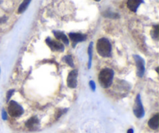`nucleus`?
I'll use <instances>...</instances> for the list:
<instances>
[{
    "instance_id": "1",
    "label": "nucleus",
    "mask_w": 159,
    "mask_h": 133,
    "mask_svg": "<svg viewBox=\"0 0 159 133\" xmlns=\"http://www.w3.org/2000/svg\"><path fill=\"white\" fill-rule=\"evenodd\" d=\"M96 49L98 53L102 57L107 58L111 55L112 52V45L110 40L105 37L99 39L96 44Z\"/></svg>"
},
{
    "instance_id": "2",
    "label": "nucleus",
    "mask_w": 159,
    "mask_h": 133,
    "mask_svg": "<svg viewBox=\"0 0 159 133\" xmlns=\"http://www.w3.org/2000/svg\"><path fill=\"white\" fill-rule=\"evenodd\" d=\"M113 76H114V73H113L111 69H103L100 72L99 76V81L100 83L101 86L104 88L110 87L112 83H113Z\"/></svg>"
},
{
    "instance_id": "3",
    "label": "nucleus",
    "mask_w": 159,
    "mask_h": 133,
    "mask_svg": "<svg viewBox=\"0 0 159 133\" xmlns=\"http://www.w3.org/2000/svg\"><path fill=\"white\" fill-rule=\"evenodd\" d=\"M8 112L10 116L13 118H17L23 115V109L18 103H16L14 101H11L9 104L8 107Z\"/></svg>"
},
{
    "instance_id": "4",
    "label": "nucleus",
    "mask_w": 159,
    "mask_h": 133,
    "mask_svg": "<svg viewBox=\"0 0 159 133\" xmlns=\"http://www.w3.org/2000/svg\"><path fill=\"white\" fill-rule=\"evenodd\" d=\"M134 114L138 118H141L144 116V110L141 102V95L138 94L135 101V105L134 107Z\"/></svg>"
},
{
    "instance_id": "5",
    "label": "nucleus",
    "mask_w": 159,
    "mask_h": 133,
    "mask_svg": "<svg viewBox=\"0 0 159 133\" xmlns=\"http://www.w3.org/2000/svg\"><path fill=\"white\" fill-rule=\"evenodd\" d=\"M46 43L52 51H64V50H65V46H64V45L61 42L57 41V40H52L50 37H48L46 39Z\"/></svg>"
},
{
    "instance_id": "6",
    "label": "nucleus",
    "mask_w": 159,
    "mask_h": 133,
    "mask_svg": "<svg viewBox=\"0 0 159 133\" xmlns=\"http://www.w3.org/2000/svg\"><path fill=\"white\" fill-rule=\"evenodd\" d=\"M134 60L136 62L137 68V74L139 77H142L144 75V71H145V63H144V60L139 55H134Z\"/></svg>"
},
{
    "instance_id": "7",
    "label": "nucleus",
    "mask_w": 159,
    "mask_h": 133,
    "mask_svg": "<svg viewBox=\"0 0 159 133\" xmlns=\"http://www.w3.org/2000/svg\"><path fill=\"white\" fill-rule=\"evenodd\" d=\"M77 77H78V71L74 69L68 74V79H67V84L68 87L70 88H75L77 87Z\"/></svg>"
},
{
    "instance_id": "8",
    "label": "nucleus",
    "mask_w": 159,
    "mask_h": 133,
    "mask_svg": "<svg viewBox=\"0 0 159 133\" xmlns=\"http://www.w3.org/2000/svg\"><path fill=\"white\" fill-rule=\"evenodd\" d=\"M69 37L71 41L73 42V45H74L75 47L76 44L79 43V42L84 41L86 39V35L80 34V33H70Z\"/></svg>"
},
{
    "instance_id": "9",
    "label": "nucleus",
    "mask_w": 159,
    "mask_h": 133,
    "mask_svg": "<svg viewBox=\"0 0 159 133\" xmlns=\"http://www.w3.org/2000/svg\"><path fill=\"white\" fill-rule=\"evenodd\" d=\"M143 2L144 0H127V6L130 11L136 12L140 5Z\"/></svg>"
},
{
    "instance_id": "10",
    "label": "nucleus",
    "mask_w": 159,
    "mask_h": 133,
    "mask_svg": "<svg viewBox=\"0 0 159 133\" xmlns=\"http://www.w3.org/2000/svg\"><path fill=\"white\" fill-rule=\"evenodd\" d=\"M39 120L37 117H32L26 122V128L29 129H34L38 126Z\"/></svg>"
},
{
    "instance_id": "11",
    "label": "nucleus",
    "mask_w": 159,
    "mask_h": 133,
    "mask_svg": "<svg viewBox=\"0 0 159 133\" xmlns=\"http://www.w3.org/2000/svg\"><path fill=\"white\" fill-rule=\"evenodd\" d=\"M53 34H54V35L55 36V37L57 39V40H61L64 44H65V45H67L69 44V40H68V37H67V36L65 35L63 32L54 31H53Z\"/></svg>"
},
{
    "instance_id": "12",
    "label": "nucleus",
    "mask_w": 159,
    "mask_h": 133,
    "mask_svg": "<svg viewBox=\"0 0 159 133\" xmlns=\"http://www.w3.org/2000/svg\"><path fill=\"white\" fill-rule=\"evenodd\" d=\"M158 120H159V115L156 114L155 115H154L148 121V126L152 129H158Z\"/></svg>"
},
{
    "instance_id": "13",
    "label": "nucleus",
    "mask_w": 159,
    "mask_h": 133,
    "mask_svg": "<svg viewBox=\"0 0 159 133\" xmlns=\"http://www.w3.org/2000/svg\"><path fill=\"white\" fill-rule=\"evenodd\" d=\"M31 0H23V2L20 4V6H19V9H18V13H23L26 9H27L28 6L30 5V3Z\"/></svg>"
},
{
    "instance_id": "14",
    "label": "nucleus",
    "mask_w": 159,
    "mask_h": 133,
    "mask_svg": "<svg viewBox=\"0 0 159 133\" xmlns=\"http://www.w3.org/2000/svg\"><path fill=\"white\" fill-rule=\"evenodd\" d=\"M88 55H89V62H88V69L91 68L92 64V55H93V43H90L88 48Z\"/></svg>"
},
{
    "instance_id": "15",
    "label": "nucleus",
    "mask_w": 159,
    "mask_h": 133,
    "mask_svg": "<svg viewBox=\"0 0 159 133\" xmlns=\"http://www.w3.org/2000/svg\"><path fill=\"white\" fill-rule=\"evenodd\" d=\"M152 37L155 40H158V25H155L153 26V29L152 31Z\"/></svg>"
},
{
    "instance_id": "16",
    "label": "nucleus",
    "mask_w": 159,
    "mask_h": 133,
    "mask_svg": "<svg viewBox=\"0 0 159 133\" xmlns=\"http://www.w3.org/2000/svg\"><path fill=\"white\" fill-rule=\"evenodd\" d=\"M64 60H65V62H66L67 64H68L69 66L71 67H74V63H73V59L72 58H71V55H66L65 56V58H64Z\"/></svg>"
},
{
    "instance_id": "17",
    "label": "nucleus",
    "mask_w": 159,
    "mask_h": 133,
    "mask_svg": "<svg viewBox=\"0 0 159 133\" xmlns=\"http://www.w3.org/2000/svg\"><path fill=\"white\" fill-rule=\"evenodd\" d=\"M117 14H115V13H112V12H105L104 13V16L107 17H110V18H116V17H118V16H116Z\"/></svg>"
},
{
    "instance_id": "18",
    "label": "nucleus",
    "mask_w": 159,
    "mask_h": 133,
    "mask_svg": "<svg viewBox=\"0 0 159 133\" xmlns=\"http://www.w3.org/2000/svg\"><path fill=\"white\" fill-rule=\"evenodd\" d=\"M13 93H14V90H10L7 92V95H6V101H7V102H9L11 97H12V94H13Z\"/></svg>"
},
{
    "instance_id": "19",
    "label": "nucleus",
    "mask_w": 159,
    "mask_h": 133,
    "mask_svg": "<svg viewBox=\"0 0 159 133\" xmlns=\"http://www.w3.org/2000/svg\"><path fill=\"white\" fill-rule=\"evenodd\" d=\"M89 86H90V87H91V89L93 90V91H95V90H96V83H94V81H93V80L90 81Z\"/></svg>"
},
{
    "instance_id": "20",
    "label": "nucleus",
    "mask_w": 159,
    "mask_h": 133,
    "mask_svg": "<svg viewBox=\"0 0 159 133\" xmlns=\"http://www.w3.org/2000/svg\"><path fill=\"white\" fill-rule=\"evenodd\" d=\"M2 118L3 120L7 119V114H6L5 110H2Z\"/></svg>"
},
{
    "instance_id": "21",
    "label": "nucleus",
    "mask_w": 159,
    "mask_h": 133,
    "mask_svg": "<svg viewBox=\"0 0 159 133\" xmlns=\"http://www.w3.org/2000/svg\"><path fill=\"white\" fill-rule=\"evenodd\" d=\"M6 20H7V17H1V18H0V23H4V22L6 21Z\"/></svg>"
},
{
    "instance_id": "22",
    "label": "nucleus",
    "mask_w": 159,
    "mask_h": 133,
    "mask_svg": "<svg viewBox=\"0 0 159 133\" xmlns=\"http://www.w3.org/2000/svg\"><path fill=\"white\" fill-rule=\"evenodd\" d=\"M127 133H134V129H128V131H127Z\"/></svg>"
},
{
    "instance_id": "23",
    "label": "nucleus",
    "mask_w": 159,
    "mask_h": 133,
    "mask_svg": "<svg viewBox=\"0 0 159 133\" xmlns=\"http://www.w3.org/2000/svg\"><path fill=\"white\" fill-rule=\"evenodd\" d=\"M2 1H3V0H0V4H1V3L2 2Z\"/></svg>"
},
{
    "instance_id": "24",
    "label": "nucleus",
    "mask_w": 159,
    "mask_h": 133,
    "mask_svg": "<svg viewBox=\"0 0 159 133\" xmlns=\"http://www.w3.org/2000/svg\"><path fill=\"white\" fill-rule=\"evenodd\" d=\"M95 1H96V2H99V1H100V0H95Z\"/></svg>"
}]
</instances>
